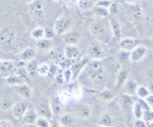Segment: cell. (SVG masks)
Masks as SVG:
<instances>
[{"label":"cell","instance_id":"6da1fadb","mask_svg":"<svg viewBox=\"0 0 153 127\" xmlns=\"http://www.w3.org/2000/svg\"><path fill=\"white\" fill-rule=\"evenodd\" d=\"M89 31L97 42L103 43V44H108L110 40H113L108 19H95V21H93L90 26Z\"/></svg>","mask_w":153,"mask_h":127},{"label":"cell","instance_id":"7a4b0ae2","mask_svg":"<svg viewBox=\"0 0 153 127\" xmlns=\"http://www.w3.org/2000/svg\"><path fill=\"white\" fill-rule=\"evenodd\" d=\"M18 46V32L13 27L0 28V50L4 52H12Z\"/></svg>","mask_w":153,"mask_h":127},{"label":"cell","instance_id":"3957f363","mask_svg":"<svg viewBox=\"0 0 153 127\" xmlns=\"http://www.w3.org/2000/svg\"><path fill=\"white\" fill-rule=\"evenodd\" d=\"M85 55L90 59V60H103L108 56V51H106V44L100 43L95 40L94 43L87 47L86 54Z\"/></svg>","mask_w":153,"mask_h":127},{"label":"cell","instance_id":"277c9868","mask_svg":"<svg viewBox=\"0 0 153 127\" xmlns=\"http://www.w3.org/2000/svg\"><path fill=\"white\" fill-rule=\"evenodd\" d=\"M28 13L31 16V19L36 23H40V21L45 20L46 18V5L43 1L40 0H36V1L31 3L28 8Z\"/></svg>","mask_w":153,"mask_h":127},{"label":"cell","instance_id":"5b68a950","mask_svg":"<svg viewBox=\"0 0 153 127\" xmlns=\"http://www.w3.org/2000/svg\"><path fill=\"white\" fill-rule=\"evenodd\" d=\"M73 29V19L70 16L61 15L54 23V34L56 35H65L67 32Z\"/></svg>","mask_w":153,"mask_h":127},{"label":"cell","instance_id":"8992f818","mask_svg":"<svg viewBox=\"0 0 153 127\" xmlns=\"http://www.w3.org/2000/svg\"><path fill=\"white\" fill-rule=\"evenodd\" d=\"M87 79L94 86H103L108 79V72L105 67L98 70H87Z\"/></svg>","mask_w":153,"mask_h":127},{"label":"cell","instance_id":"52a82bcc","mask_svg":"<svg viewBox=\"0 0 153 127\" xmlns=\"http://www.w3.org/2000/svg\"><path fill=\"white\" fill-rule=\"evenodd\" d=\"M128 16L130 18V20H132L133 24H140L141 21H143L144 19V12H143V8L140 7V5L137 4V3H134V4H128Z\"/></svg>","mask_w":153,"mask_h":127},{"label":"cell","instance_id":"ba28073f","mask_svg":"<svg viewBox=\"0 0 153 127\" xmlns=\"http://www.w3.org/2000/svg\"><path fill=\"white\" fill-rule=\"evenodd\" d=\"M89 60H90V59L87 58L86 55H83V56H81L79 59H76V62H74V63L71 64V71H73L74 80L78 79V78L82 75V72L86 70L87 64H89Z\"/></svg>","mask_w":153,"mask_h":127},{"label":"cell","instance_id":"9c48e42d","mask_svg":"<svg viewBox=\"0 0 153 127\" xmlns=\"http://www.w3.org/2000/svg\"><path fill=\"white\" fill-rule=\"evenodd\" d=\"M18 67H16V63L10 59H0V76L7 78L10 75L15 74Z\"/></svg>","mask_w":153,"mask_h":127},{"label":"cell","instance_id":"30bf717a","mask_svg":"<svg viewBox=\"0 0 153 127\" xmlns=\"http://www.w3.org/2000/svg\"><path fill=\"white\" fill-rule=\"evenodd\" d=\"M148 56V48L144 44H138L130 51V63H140Z\"/></svg>","mask_w":153,"mask_h":127},{"label":"cell","instance_id":"8fae6325","mask_svg":"<svg viewBox=\"0 0 153 127\" xmlns=\"http://www.w3.org/2000/svg\"><path fill=\"white\" fill-rule=\"evenodd\" d=\"M13 91L23 101H30L32 98V94H34V90H32V87L28 83H23L20 86H16V87H13Z\"/></svg>","mask_w":153,"mask_h":127},{"label":"cell","instance_id":"7c38bea8","mask_svg":"<svg viewBox=\"0 0 153 127\" xmlns=\"http://www.w3.org/2000/svg\"><path fill=\"white\" fill-rule=\"evenodd\" d=\"M16 56H18V60L20 62V63H30V62H32L35 59V56H36V48L26 47L22 51H19V54Z\"/></svg>","mask_w":153,"mask_h":127},{"label":"cell","instance_id":"4fadbf2b","mask_svg":"<svg viewBox=\"0 0 153 127\" xmlns=\"http://www.w3.org/2000/svg\"><path fill=\"white\" fill-rule=\"evenodd\" d=\"M134 98H136V96L129 95V94H125V92L120 94V95H118V106L121 107L124 111L132 110L133 104H134V102H136Z\"/></svg>","mask_w":153,"mask_h":127},{"label":"cell","instance_id":"5bb4252c","mask_svg":"<svg viewBox=\"0 0 153 127\" xmlns=\"http://www.w3.org/2000/svg\"><path fill=\"white\" fill-rule=\"evenodd\" d=\"M74 115L81 118V119H90L93 115V110L89 104H85V103L76 104L74 107Z\"/></svg>","mask_w":153,"mask_h":127},{"label":"cell","instance_id":"9a60e30c","mask_svg":"<svg viewBox=\"0 0 153 127\" xmlns=\"http://www.w3.org/2000/svg\"><path fill=\"white\" fill-rule=\"evenodd\" d=\"M129 78H130V68L128 66L121 67V68L118 70V72H117V76H116V87L122 88Z\"/></svg>","mask_w":153,"mask_h":127},{"label":"cell","instance_id":"2e32d148","mask_svg":"<svg viewBox=\"0 0 153 127\" xmlns=\"http://www.w3.org/2000/svg\"><path fill=\"white\" fill-rule=\"evenodd\" d=\"M63 55L66 59H70V60H76L82 56L81 50H79L78 44H66L63 50Z\"/></svg>","mask_w":153,"mask_h":127},{"label":"cell","instance_id":"e0dca14e","mask_svg":"<svg viewBox=\"0 0 153 127\" xmlns=\"http://www.w3.org/2000/svg\"><path fill=\"white\" fill-rule=\"evenodd\" d=\"M27 110H28V104H27L26 101H18L15 102V104H13L12 107V115L13 118H16V119H22L23 118V115L27 112Z\"/></svg>","mask_w":153,"mask_h":127},{"label":"cell","instance_id":"ac0fdd59","mask_svg":"<svg viewBox=\"0 0 153 127\" xmlns=\"http://www.w3.org/2000/svg\"><path fill=\"white\" fill-rule=\"evenodd\" d=\"M108 21H109V26H110V31H111V36H113V40H120L121 37V24L120 21L117 20L116 18L113 16H109L108 18Z\"/></svg>","mask_w":153,"mask_h":127},{"label":"cell","instance_id":"d6986e66","mask_svg":"<svg viewBox=\"0 0 153 127\" xmlns=\"http://www.w3.org/2000/svg\"><path fill=\"white\" fill-rule=\"evenodd\" d=\"M118 47L120 50H124V51H132L134 47H137L138 44H140V42H138L137 39H134V37H122L121 40H118Z\"/></svg>","mask_w":153,"mask_h":127},{"label":"cell","instance_id":"ffe728a7","mask_svg":"<svg viewBox=\"0 0 153 127\" xmlns=\"http://www.w3.org/2000/svg\"><path fill=\"white\" fill-rule=\"evenodd\" d=\"M56 99H58L65 107L70 106V104L74 102V99H73L69 88H61V90H58V92H56Z\"/></svg>","mask_w":153,"mask_h":127},{"label":"cell","instance_id":"44dd1931","mask_svg":"<svg viewBox=\"0 0 153 127\" xmlns=\"http://www.w3.org/2000/svg\"><path fill=\"white\" fill-rule=\"evenodd\" d=\"M97 98L100 99L101 102L109 103V102L114 101V99L117 98V95H116V92H114V91L111 90V88H109V87H103L101 91H98Z\"/></svg>","mask_w":153,"mask_h":127},{"label":"cell","instance_id":"7402d4cb","mask_svg":"<svg viewBox=\"0 0 153 127\" xmlns=\"http://www.w3.org/2000/svg\"><path fill=\"white\" fill-rule=\"evenodd\" d=\"M69 91H70V94H71L73 99H74L75 102L81 101V99L83 98V95H85V88H83V86H82L81 83H78V82H76V83L73 82L71 86L69 87Z\"/></svg>","mask_w":153,"mask_h":127},{"label":"cell","instance_id":"603a6c76","mask_svg":"<svg viewBox=\"0 0 153 127\" xmlns=\"http://www.w3.org/2000/svg\"><path fill=\"white\" fill-rule=\"evenodd\" d=\"M114 125H116V119H114V117L109 111H103L100 115V118H98V126L114 127Z\"/></svg>","mask_w":153,"mask_h":127},{"label":"cell","instance_id":"cb8c5ba5","mask_svg":"<svg viewBox=\"0 0 153 127\" xmlns=\"http://www.w3.org/2000/svg\"><path fill=\"white\" fill-rule=\"evenodd\" d=\"M63 39L66 44H78L82 39V34L76 29H70L67 34L63 35Z\"/></svg>","mask_w":153,"mask_h":127},{"label":"cell","instance_id":"d4e9b609","mask_svg":"<svg viewBox=\"0 0 153 127\" xmlns=\"http://www.w3.org/2000/svg\"><path fill=\"white\" fill-rule=\"evenodd\" d=\"M38 118H39V115H38L36 110H34V109H28V110H27L26 114L23 115V118H22V122H23V125H24V126H34Z\"/></svg>","mask_w":153,"mask_h":127},{"label":"cell","instance_id":"484cf974","mask_svg":"<svg viewBox=\"0 0 153 127\" xmlns=\"http://www.w3.org/2000/svg\"><path fill=\"white\" fill-rule=\"evenodd\" d=\"M4 79H5V83H7V84L10 86V87H16V86H20V84H23V83H26L24 78L20 74H19L18 70H16L15 74L10 75V76L4 78Z\"/></svg>","mask_w":153,"mask_h":127},{"label":"cell","instance_id":"4316f807","mask_svg":"<svg viewBox=\"0 0 153 127\" xmlns=\"http://www.w3.org/2000/svg\"><path fill=\"white\" fill-rule=\"evenodd\" d=\"M36 51H40V52H50L51 50L54 48V43L51 39L48 37H45V39H40L36 42Z\"/></svg>","mask_w":153,"mask_h":127},{"label":"cell","instance_id":"83f0119b","mask_svg":"<svg viewBox=\"0 0 153 127\" xmlns=\"http://www.w3.org/2000/svg\"><path fill=\"white\" fill-rule=\"evenodd\" d=\"M58 120H59V123H61V126H65V127H75V125H76L75 115L69 114V112H63V114L59 117Z\"/></svg>","mask_w":153,"mask_h":127},{"label":"cell","instance_id":"f1b7e54d","mask_svg":"<svg viewBox=\"0 0 153 127\" xmlns=\"http://www.w3.org/2000/svg\"><path fill=\"white\" fill-rule=\"evenodd\" d=\"M50 107H51V112H53V115L54 117H56V118H59L62 114L65 112V106L61 103V102L58 101L56 98H54V99H51L50 102Z\"/></svg>","mask_w":153,"mask_h":127},{"label":"cell","instance_id":"f546056e","mask_svg":"<svg viewBox=\"0 0 153 127\" xmlns=\"http://www.w3.org/2000/svg\"><path fill=\"white\" fill-rule=\"evenodd\" d=\"M36 112L39 117H45V118H53V112H51V107H50V103L48 102H46V103H39L36 106Z\"/></svg>","mask_w":153,"mask_h":127},{"label":"cell","instance_id":"4dcf8cb0","mask_svg":"<svg viewBox=\"0 0 153 127\" xmlns=\"http://www.w3.org/2000/svg\"><path fill=\"white\" fill-rule=\"evenodd\" d=\"M13 104H15V101H13V98L10 94H5V95L0 96V110H3V111L12 110Z\"/></svg>","mask_w":153,"mask_h":127},{"label":"cell","instance_id":"1f68e13d","mask_svg":"<svg viewBox=\"0 0 153 127\" xmlns=\"http://www.w3.org/2000/svg\"><path fill=\"white\" fill-rule=\"evenodd\" d=\"M137 87H138V83L136 82L134 79H132V78H129V79L126 80V83L124 84V87H122V90H124L125 94H129V95H136V91H137Z\"/></svg>","mask_w":153,"mask_h":127},{"label":"cell","instance_id":"d6a6232c","mask_svg":"<svg viewBox=\"0 0 153 127\" xmlns=\"http://www.w3.org/2000/svg\"><path fill=\"white\" fill-rule=\"evenodd\" d=\"M117 62H118V64H121L122 67L128 66V64L130 63V52L129 51L120 50L118 55H117Z\"/></svg>","mask_w":153,"mask_h":127},{"label":"cell","instance_id":"836d02e7","mask_svg":"<svg viewBox=\"0 0 153 127\" xmlns=\"http://www.w3.org/2000/svg\"><path fill=\"white\" fill-rule=\"evenodd\" d=\"M31 39L32 40H40V39H45L46 37V29L43 28V27H40V26H38V27H35V28H32L31 29Z\"/></svg>","mask_w":153,"mask_h":127},{"label":"cell","instance_id":"e575fe53","mask_svg":"<svg viewBox=\"0 0 153 127\" xmlns=\"http://www.w3.org/2000/svg\"><path fill=\"white\" fill-rule=\"evenodd\" d=\"M151 90H149V87L148 86H141V84H138V87H137V91H136V98L137 99H143V101H145L146 98H148L149 95H151Z\"/></svg>","mask_w":153,"mask_h":127},{"label":"cell","instance_id":"d590c367","mask_svg":"<svg viewBox=\"0 0 153 127\" xmlns=\"http://www.w3.org/2000/svg\"><path fill=\"white\" fill-rule=\"evenodd\" d=\"M91 11H93V15L95 16V19H108L109 16H110V12H109L108 10L97 7V5H94V8H93Z\"/></svg>","mask_w":153,"mask_h":127},{"label":"cell","instance_id":"8d00e7d4","mask_svg":"<svg viewBox=\"0 0 153 127\" xmlns=\"http://www.w3.org/2000/svg\"><path fill=\"white\" fill-rule=\"evenodd\" d=\"M62 82L66 83V84H71V83L74 82V76H73L71 67H67V68L62 70Z\"/></svg>","mask_w":153,"mask_h":127},{"label":"cell","instance_id":"74e56055","mask_svg":"<svg viewBox=\"0 0 153 127\" xmlns=\"http://www.w3.org/2000/svg\"><path fill=\"white\" fill-rule=\"evenodd\" d=\"M48 70H50V63H39L36 66V75L40 78H47Z\"/></svg>","mask_w":153,"mask_h":127},{"label":"cell","instance_id":"f35d334b","mask_svg":"<svg viewBox=\"0 0 153 127\" xmlns=\"http://www.w3.org/2000/svg\"><path fill=\"white\" fill-rule=\"evenodd\" d=\"M145 79H146V83H148L149 90L153 94V67H149L145 71Z\"/></svg>","mask_w":153,"mask_h":127},{"label":"cell","instance_id":"ab89813d","mask_svg":"<svg viewBox=\"0 0 153 127\" xmlns=\"http://www.w3.org/2000/svg\"><path fill=\"white\" fill-rule=\"evenodd\" d=\"M94 5H95V3L93 0H81L79 1V8L82 11H91L94 8Z\"/></svg>","mask_w":153,"mask_h":127},{"label":"cell","instance_id":"60d3db41","mask_svg":"<svg viewBox=\"0 0 153 127\" xmlns=\"http://www.w3.org/2000/svg\"><path fill=\"white\" fill-rule=\"evenodd\" d=\"M51 122L48 118H45V117H39L36 119V122H35V126L36 127H50Z\"/></svg>","mask_w":153,"mask_h":127},{"label":"cell","instance_id":"b9f144b4","mask_svg":"<svg viewBox=\"0 0 153 127\" xmlns=\"http://www.w3.org/2000/svg\"><path fill=\"white\" fill-rule=\"evenodd\" d=\"M79 1L81 0H63V5L69 10H75L79 8Z\"/></svg>","mask_w":153,"mask_h":127},{"label":"cell","instance_id":"7bdbcfd3","mask_svg":"<svg viewBox=\"0 0 153 127\" xmlns=\"http://www.w3.org/2000/svg\"><path fill=\"white\" fill-rule=\"evenodd\" d=\"M113 0H98L97 3H95V5L97 7H101V8H105V10H110L111 4H113Z\"/></svg>","mask_w":153,"mask_h":127},{"label":"cell","instance_id":"ee69618b","mask_svg":"<svg viewBox=\"0 0 153 127\" xmlns=\"http://www.w3.org/2000/svg\"><path fill=\"white\" fill-rule=\"evenodd\" d=\"M58 71H59V66H58V64H50V70H48L47 78H51V79L56 78V75H58Z\"/></svg>","mask_w":153,"mask_h":127},{"label":"cell","instance_id":"f6af8a7d","mask_svg":"<svg viewBox=\"0 0 153 127\" xmlns=\"http://www.w3.org/2000/svg\"><path fill=\"white\" fill-rule=\"evenodd\" d=\"M141 44H144L148 50H153V37H146L141 40Z\"/></svg>","mask_w":153,"mask_h":127},{"label":"cell","instance_id":"bcb514c9","mask_svg":"<svg viewBox=\"0 0 153 127\" xmlns=\"http://www.w3.org/2000/svg\"><path fill=\"white\" fill-rule=\"evenodd\" d=\"M143 119L145 120L146 123L153 122V111H152V110H148V111H145V112H144V117H143Z\"/></svg>","mask_w":153,"mask_h":127},{"label":"cell","instance_id":"7dc6e473","mask_svg":"<svg viewBox=\"0 0 153 127\" xmlns=\"http://www.w3.org/2000/svg\"><path fill=\"white\" fill-rule=\"evenodd\" d=\"M133 127H146V122L144 119H134Z\"/></svg>","mask_w":153,"mask_h":127},{"label":"cell","instance_id":"c3c4849f","mask_svg":"<svg viewBox=\"0 0 153 127\" xmlns=\"http://www.w3.org/2000/svg\"><path fill=\"white\" fill-rule=\"evenodd\" d=\"M0 127H15V126H13L12 122H10V120L1 119V120H0Z\"/></svg>","mask_w":153,"mask_h":127},{"label":"cell","instance_id":"681fc988","mask_svg":"<svg viewBox=\"0 0 153 127\" xmlns=\"http://www.w3.org/2000/svg\"><path fill=\"white\" fill-rule=\"evenodd\" d=\"M145 102H146V104H148L149 109H151L152 111H153V94H151V95H149L148 98L145 99Z\"/></svg>","mask_w":153,"mask_h":127},{"label":"cell","instance_id":"f907efd6","mask_svg":"<svg viewBox=\"0 0 153 127\" xmlns=\"http://www.w3.org/2000/svg\"><path fill=\"white\" fill-rule=\"evenodd\" d=\"M109 12H110V15H113V16L117 13V3H116V1L111 4V7H110V10H109Z\"/></svg>","mask_w":153,"mask_h":127},{"label":"cell","instance_id":"816d5d0a","mask_svg":"<svg viewBox=\"0 0 153 127\" xmlns=\"http://www.w3.org/2000/svg\"><path fill=\"white\" fill-rule=\"evenodd\" d=\"M50 127H61V123H59V120H53Z\"/></svg>","mask_w":153,"mask_h":127},{"label":"cell","instance_id":"f5cc1de1","mask_svg":"<svg viewBox=\"0 0 153 127\" xmlns=\"http://www.w3.org/2000/svg\"><path fill=\"white\" fill-rule=\"evenodd\" d=\"M22 1L24 3V4H31V3H34V1H36V0H22Z\"/></svg>","mask_w":153,"mask_h":127},{"label":"cell","instance_id":"db71d44e","mask_svg":"<svg viewBox=\"0 0 153 127\" xmlns=\"http://www.w3.org/2000/svg\"><path fill=\"white\" fill-rule=\"evenodd\" d=\"M126 4H134V3H137V0H124Z\"/></svg>","mask_w":153,"mask_h":127},{"label":"cell","instance_id":"11a10c76","mask_svg":"<svg viewBox=\"0 0 153 127\" xmlns=\"http://www.w3.org/2000/svg\"><path fill=\"white\" fill-rule=\"evenodd\" d=\"M146 127H153V122H149V123H146Z\"/></svg>","mask_w":153,"mask_h":127},{"label":"cell","instance_id":"9f6ffc18","mask_svg":"<svg viewBox=\"0 0 153 127\" xmlns=\"http://www.w3.org/2000/svg\"><path fill=\"white\" fill-rule=\"evenodd\" d=\"M54 3H63V0H53Z\"/></svg>","mask_w":153,"mask_h":127},{"label":"cell","instance_id":"6f0895ef","mask_svg":"<svg viewBox=\"0 0 153 127\" xmlns=\"http://www.w3.org/2000/svg\"><path fill=\"white\" fill-rule=\"evenodd\" d=\"M97 127H103V126H97Z\"/></svg>","mask_w":153,"mask_h":127},{"label":"cell","instance_id":"680465c9","mask_svg":"<svg viewBox=\"0 0 153 127\" xmlns=\"http://www.w3.org/2000/svg\"><path fill=\"white\" fill-rule=\"evenodd\" d=\"M61 127H65V126H61Z\"/></svg>","mask_w":153,"mask_h":127},{"label":"cell","instance_id":"91938a15","mask_svg":"<svg viewBox=\"0 0 153 127\" xmlns=\"http://www.w3.org/2000/svg\"><path fill=\"white\" fill-rule=\"evenodd\" d=\"M113 1H116V0H113Z\"/></svg>","mask_w":153,"mask_h":127}]
</instances>
